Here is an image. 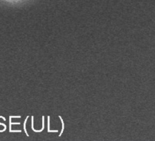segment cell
<instances>
[{
	"label": "cell",
	"mask_w": 155,
	"mask_h": 141,
	"mask_svg": "<svg viewBox=\"0 0 155 141\" xmlns=\"http://www.w3.org/2000/svg\"><path fill=\"white\" fill-rule=\"evenodd\" d=\"M12 118L10 116H9V130H12V124H20V122H12Z\"/></svg>",
	"instance_id": "cell-1"
},
{
	"label": "cell",
	"mask_w": 155,
	"mask_h": 141,
	"mask_svg": "<svg viewBox=\"0 0 155 141\" xmlns=\"http://www.w3.org/2000/svg\"><path fill=\"white\" fill-rule=\"evenodd\" d=\"M59 118L60 119H61V122H62V127L61 131L60 134H59V136L60 137V136L62 135V133H63V131H64V121H63V120H62L61 116H59Z\"/></svg>",
	"instance_id": "cell-2"
},
{
	"label": "cell",
	"mask_w": 155,
	"mask_h": 141,
	"mask_svg": "<svg viewBox=\"0 0 155 141\" xmlns=\"http://www.w3.org/2000/svg\"><path fill=\"white\" fill-rule=\"evenodd\" d=\"M28 117H29L28 116H27V118H25V121H24V131H25V134L27 135V136H29V135L28 134V133H27V130H26V128H25L26 122H27V119H28Z\"/></svg>",
	"instance_id": "cell-3"
},
{
	"label": "cell",
	"mask_w": 155,
	"mask_h": 141,
	"mask_svg": "<svg viewBox=\"0 0 155 141\" xmlns=\"http://www.w3.org/2000/svg\"><path fill=\"white\" fill-rule=\"evenodd\" d=\"M0 125H2V126H4V130H0V132H4V131H5V130H6V125H5L4 124H3V123H1V122H0Z\"/></svg>",
	"instance_id": "cell-4"
},
{
	"label": "cell",
	"mask_w": 155,
	"mask_h": 141,
	"mask_svg": "<svg viewBox=\"0 0 155 141\" xmlns=\"http://www.w3.org/2000/svg\"><path fill=\"white\" fill-rule=\"evenodd\" d=\"M3 1H8V2H14V1H21V0H3Z\"/></svg>",
	"instance_id": "cell-5"
}]
</instances>
